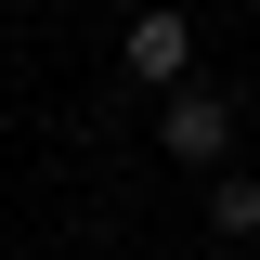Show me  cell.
I'll list each match as a JSON object with an SVG mask.
<instances>
[{
	"label": "cell",
	"instance_id": "cell-1",
	"mask_svg": "<svg viewBox=\"0 0 260 260\" xmlns=\"http://www.w3.org/2000/svg\"><path fill=\"white\" fill-rule=\"evenodd\" d=\"M156 143H169L182 169H208V182H221V169H234V104H221V91H169Z\"/></svg>",
	"mask_w": 260,
	"mask_h": 260
},
{
	"label": "cell",
	"instance_id": "cell-2",
	"mask_svg": "<svg viewBox=\"0 0 260 260\" xmlns=\"http://www.w3.org/2000/svg\"><path fill=\"white\" fill-rule=\"evenodd\" d=\"M117 65L143 78V91H195V26H182V13H130Z\"/></svg>",
	"mask_w": 260,
	"mask_h": 260
},
{
	"label": "cell",
	"instance_id": "cell-3",
	"mask_svg": "<svg viewBox=\"0 0 260 260\" xmlns=\"http://www.w3.org/2000/svg\"><path fill=\"white\" fill-rule=\"evenodd\" d=\"M208 234H221V247H247V234H260V182H247V169L208 182Z\"/></svg>",
	"mask_w": 260,
	"mask_h": 260
}]
</instances>
